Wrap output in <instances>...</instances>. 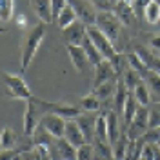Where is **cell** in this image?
Wrapping results in <instances>:
<instances>
[{
    "label": "cell",
    "instance_id": "60d3db41",
    "mask_svg": "<svg viewBox=\"0 0 160 160\" xmlns=\"http://www.w3.org/2000/svg\"><path fill=\"white\" fill-rule=\"evenodd\" d=\"M160 126V111L149 109V128H158Z\"/></svg>",
    "mask_w": 160,
    "mask_h": 160
},
{
    "label": "cell",
    "instance_id": "74e56055",
    "mask_svg": "<svg viewBox=\"0 0 160 160\" xmlns=\"http://www.w3.org/2000/svg\"><path fill=\"white\" fill-rule=\"evenodd\" d=\"M91 2L100 11H113L115 6H117V0H91Z\"/></svg>",
    "mask_w": 160,
    "mask_h": 160
},
{
    "label": "cell",
    "instance_id": "44dd1931",
    "mask_svg": "<svg viewBox=\"0 0 160 160\" xmlns=\"http://www.w3.org/2000/svg\"><path fill=\"white\" fill-rule=\"evenodd\" d=\"M128 148H129V137H128L126 133H122L120 138L111 146V149H113V158L115 160H126Z\"/></svg>",
    "mask_w": 160,
    "mask_h": 160
},
{
    "label": "cell",
    "instance_id": "9c48e42d",
    "mask_svg": "<svg viewBox=\"0 0 160 160\" xmlns=\"http://www.w3.org/2000/svg\"><path fill=\"white\" fill-rule=\"evenodd\" d=\"M69 4L75 8L80 22H84L86 26H95L97 24V15L98 13L95 11L93 2H88V0H69Z\"/></svg>",
    "mask_w": 160,
    "mask_h": 160
},
{
    "label": "cell",
    "instance_id": "ac0fdd59",
    "mask_svg": "<svg viewBox=\"0 0 160 160\" xmlns=\"http://www.w3.org/2000/svg\"><path fill=\"white\" fill-rule=\"evenodd\" d=\"M118 117L120 115L117 113V111H109V113L106 115V118H108V135H109V144L111 146H113V144L120 138V135H122Z\"/></svg>",
    "mask_w": 160,
    "mask_h": 160
},
{
    "label": "cell",
    "instance_id": "2e32d148",
    "mask_svg": "<svg viewBox=\"0 0 160 160\" xmlns=\"http://www.w3.org/2000/svg\"><path fill=\"white\" fill-rule=\"evenodd\" d=\"M31 6H33V9H35V15L40 18V22H44V24L53 22L51 0H31Z\"/></svg>",
    "mask_w": 160,
    "mask_h": 160
},
{
    "label": "cell",
    "instance_id": "4dcf8cb0",
    "mask_svg": "<svg viewBox=\"0 0 160 160\" xmlns=\"http://www.w3.org/2000/svg\"><path fill=\"white\" fill-rule=\"evenodd\" d=\"M15 13V0H0V20L2 24H8Z\"/></svg>",
    "mask_w": 160,
    "mask_h": 160
},
{
    "label": "cell",
    "instance_id": "d6986e66",
    "mask_svg": "<svg viewBox=\"0 0 160 160\" xmlns=\"http://www.w3.org/2000/svg\"><path fill=\"white\" fill-rule=\"evenodd\" d=\"M129 89H128V86L118 80L117 82V89H115V97H113V104H115V111L122 115V111H124V106H126V102L129 98Z\"/></svg>",
    "mask_w": 160,
    "mask_h": 160
},
{
    "label": "cell",
    "instance_id": "7a4b0ae2",
    "mask_svg": "<svg viewBox=\"0 0 160 160\" xmlns=\"http://www.w3.org/2000/svg\"><path fill=\"white\" fill-rule=\"evenodd\" d=\"M2 78H4V88H6L8 97H11V98H15V100H29V98H33V93H31V89L28 88V84L24 82L22 77L6 71Z\"/></svg>",
    "mask_w": 160,
    "mask_h": 160
},
{
    "label": "cell",
    "instance_id": "f35d334b",
    "mask_svg": "<svg viewBox=\"0 0 160 160\" xmlns=\"http://www.w3.org/2000/svg\"><path fill=\"white\" fill-rule=\"evenodd\" d=\"M140 160H155V144H146L142 146V153H140Z\"/></svg>",
    "mask_w": 160,
    "mask_h": 160
},
{
    "label": "cell",
    "instance_id": "ba28073f",
    "mask_svg": "<svg viewBox=\"0 0 160 160\" xmlns=\"http://www.w3.org/2000/svg\"><path fill=\"white\" fill-rule=\"evenodd\" d=\"M49 151H51L53 160H77V157H78V148H75L64 137L62 138H55Z\"/></svg>",
    "mask_w": 160,
    "mask_h": 160
},
{
    "label": "cell",
    "instance_id": "7bdbcfd3",
    "mask_svg": "<svg viewBox=\"0 0 160 160\" xmlns=\"http://www.w3.org/2000/svg\"><path fill=\"white\" fill-rule=\"evenodd\" d=\"M149 44L155 51H160V35H153L149 38Z\"/></svg>",
    "mask_w": 160,
    "mask_h": 160
},
{
    "label": "cell",
    "instance_id": "ffe728a7",
    "mask_svg": "<svg viewBox=\"0 0 160 160\" xmlns=\"http://www.w3.org/2000/svg\"><path fill=\"white\" fill-rule=\"evenodd\" d=\"M77 11H75V8L71 6V4H68L64 9H62V13L58 15V18L55 20L57 22V26H58L60 29H66L68 26H71L73 22H77Z\"/></svg>",
    "mask_w": 160,
    "mask_h": 160
},
{
    "label": "cell",
    "instance_id": "ab89813d",
    "mask_svg": "<svg viewBox=\"0 0 160 160\" xmlns=\"http://www.w3.org/2000/svg\"><path fill=\"white\" fill-rule=\"evenodd\" d=\"M149 2L151 0H133V9H135V13H138L140 17H144V9H146V6Z\"/></svg>",
    "mask_w": 160,
    "mask_h": 160
},
{
    "label": "cell",
    "instance_id": "3957f363",
    "mask_svg": "<svg viewBox=\"0 0 160 160\" xmlns=\"http://www.w3.org/2000/svg\"><path fill=\"white\" fill-rule=\"evenodd\" d=\"M38 106L42 108L44 115L46 113H53V115L64 117L66 120L78 118L80 115L84 113V109L80 106H73V104H66V102H46V100H38Z\"/></svg>",
    "mask_w": 160,
    "mask_h": 160
},
{
    "label": "cell",
    "instance_id": "603a6c76",
    "mask_svg": "<svg viewBox=\"0 0 160 160\" xmlns=\"http://www.w3.org/2000/svg\"><path fill=\"white\" fill-rule=\"evenodd\" d=\"M80 108L84 109V113H93V111H98L102 106V100L97 93H89V95H84L80 98Z\"/></svg>",
    "mask_w": 160,
    "mask_h": 160
},
{
    "label": "cell",
    "instance_id": "d6a6232c",
    "mask_svg": "<svg viewBox=\"0 0 160 160\" xmlns=\"http://www.w3.org/2000/svg\"><path fill=\"white\" fill-rule=\"evenodd\" d=\"M111 64H113V68H115V71L117 73H126L128 69H124V68H129V64H128V55H120V53H117V55H113L111 57Z\"/></svg>",
    "mask_w": 160,
    "mask_h": 160
},
{
    "label": "cell",
    "instance_id": "83f0119b",
    "mask_svg": "<svg viewBox=\"0 0 160 160\" xmlns=\"http://www.w3.org/2000/svg\"><path fill=\"white\" fill-rule=\"evenodd\" d=\"M17 142H18V138H17L15 131L11 129V128H4L2 137H0V146H2V149H15Z\"/></svg>",
    "mask_w": 160,
    "mask_h": 160
},
{
    "label": "cell",
    "instance_id": "836d02e7",
    "mask_svg": "<svg viewBox=\"0 0 160 160\" xmlns=\"http://www.w3.org/2000/svg\"><path fill=\"white\" fill-rule=\"evenodd\" d=\"M144 82L148 84L149 89H153L155 93H158L160 95V75L158 73H155V71H148V73L144 75Z\"/></svg>",
    "mask_w": 160,
    "mask_h": 160
},
{
    "label": "cell",
    "instance_id": "ee69618b",
    "mask_svg": "<svg viewBox=\"0 0 160 160\" xmlns=\"http://www.w3.org/2000/svg\"><path fill=\"white\" fill-rule=\"evenodd\" d=\"M26 24V17H20L18 18V26H24Z\"/></svg>",
    "mask_w": 160,
    "mask_h": 160
},
{
    "label": "cell",
    "instance_id": "52a82bcc",
    "mask_svg": "<svg viewBox=\"0 0 160 160\" xmlns=\"http://www.w3.org/2000/svg\"><path fill=\"white\" fill-rule=\"evenodd\" d=\"M88 37H89L91 42L98 48V51L102 53V57L106 60H109L113 55H117L113 40H111L106 33H102L97 26H88Z\"/></svg>",
    "mask_w": 160,
    "mask_h": 160
},
{
    "label": "cell",
    "instance_id": "8d00e7d4",
    "mask_svg": "<svg viewBox=\"0 0 160 160\" xmlns=\"http://www.w3.org/2000/svg\"><path fill=\"white\" fill-rule=\"evenodd\" d=\"M69 4V0H51V13H53V22L58 18L62 9Z\"/></svg>",
    "mask_w": 160,
    "mask_h": 160
},
{
    "label": "cell",
    "instance_id": "d590c367",
    "mask_svg": "<svg viewBox=\"0 0 160 160\" xmlns=\"http://www.w3.org/2000/svg\"><path fill=\"white\" fill-rule=\"evenodd\" d=\"M142 140L146 144H158L160 142V126L158 128H149L146 131V135L142 137Z\"/></svg>",
    "mask_w": 160,
    "mask_h": 160
},
{
    "label": "cell",
    "instance_id": "7c38bea8",
    "mask_svg": "<svg viewBox=\"0 0 160 160\" xmlns=\"http://www.w3.org/2000/svg\"><path fill=\"white\" fill-rule=\"evenodd\" d=\"M66 49H68V55H69L73 66L77 68V71L84 73V71L88 69V66H89L91 62H89V58H88V53H86V49H84V46L66 44Z\"/></svg>",
    "mask_w": 160,
    "mask_h": 160
},
{
    "label": "cell",
    "instance_id": "1f68e13d",
    "mask_svg": "<svg viewBox=\"0 0 160 160\" xmlns=\"http://www.w3.org/2000/svg\"><path fill=\"white\" fill-rule=\"evenodd\" d=\"M115 89H117V82L109 80V82L102 84L98 88H95V93L100 97V100H106V98H109L111 95H115Z\"/></svg>",
    "mask_w": 160,
    "mask_h": 160
},
{
    "label": "cell",
    "instance_id": "f6af8a7d",
    "mask_svg": "<svg viewBox=\"0 0 160 160\" xmlns=\"http://www.w3.org/2000/svg\"><path fill=\"white\" fill-rule=\"evenodd\" d=\"M157 146H158V148H160V142H158V144H157Z\"/></svg>",
    "mask_w": 160,
    "mask_h": 160
},
{
    "label": "cell",
    "instance_id": "e575fe53",
    "mask_svg": "<svg viewBox=\"0 0 160 160\" xmlns=\"http://www.w3.org/2000/svg\"><path fill=\"white\" fill-rule=\"evenodd\" d=\"M77 160H95V146L91 142H86L84 146H80Z\"/></svg>",
    "mask_w": 160,
    "mask_h": 160
},
{
    "label": "cell",
    "instance_id": "277c9868",
    "mask_svg": "<svg viewBox=\"0 0 160 160\" xmlns=\"http://www.w3.org/2000/svg\"><path fill=\"white\" fill-rule=\"evenodd\" d=\"M26 102H28V106H26V111H24V133H26V137H33L37 128L40 126V122H42L44 111L38 106V100L35 97L26 100Z\"/></svg>",
    "mask_w": 160,
    "mask_h": 160
},
{
    "label": "cell",
    "instance_id": "8992f818",
    "mask_svg": "<svg viewBox=\"0 0 160 160\" xmlns=\"http://www.w3.org/2000/svg\"><path fill=\"white\" fill-rule=\"evenodd\" d=\"M95 26H97L102 33H106V35L115 42L120 35L122 22H120V20L117 18V15L111 13V11H98V15H97V24H95Z\"/></svg>",
    "mask_w": 160,
    "mask_h": 160
},
{
    "label": "cell",
    "instance_id": "4fadbf2b",
    "mask_svg": "<svg viewBox=\"0 0 160 160\" xmlns=\"http://www.w3.org/2000/svg\"><path fill=\"white\" fill-rule=\"evenodd\" d=\"M115 75H117V71L113 68L111 60H102L98 66H95V80H93V86L98 88V86L109 82V80H115Z\"/></svg>",
    "mask_w": 160,
    "mask_h": 160
},
{
    "label": "cell",
    "instance_id": "9a60e30c",
    "mask_svg": "<svg viewBox=\"0 0 160 160\" xmlns=\"http://www.w3.org/2000/svg\"><path fill=\"white\" fill-rule=\"evenodd\" d=\"M113 13L117 15V18L124 24V26H131L135 24V9H133V4L129 2H124V0H118Z\"/></svg>",
    "mask_w": 160,
    "mask_h": 160
},
{
    "label": "cell",
    "instance_id": "30bf717a",
    "mask_svg": "<svg viewBox=\"0 0 160 160\" xmlns=\"http://www.w3.org/2000/svg\"><path fill=\"white\" fill-rule=\"evenodd\" d=\"M66 122H68V120L64 118V117H60V115L46 113V115L42 117L40 126L48 131L49 135H53L55 138H62V137H64V133H66Z\"/></svg>",
    "mask_w": 160,
    "mask_h": 160
},
{
    "label": "cell",
    "instance_id": "7402d4cb",
    "mask_svg": "<svg viewBox=\"0 0 160 160\" xmlns=\"http://www.w3.org/2000/svg\"><path fill=\"white\" fill-rule=\"evenodd\" d=\"M140 104L138 100L135 98V95H129V98L126 102V106H124V111H122V118H124V124H126V128L131 124V120L135 118V115H137V111H138Z\"/></svg>",
    "mask_w": 160,
    "mask_h": 160
},
{
    "label": "cell",
    "instance_id": "bcb514c9",
    "mask_svg": "<svg viewBox=\"0 0 160 160\" xmlns=\"http://www.w3.org/2000/svg\"><path fill=\"white\" fill-rule=\"evenodd\" d=\"M158 4H160V0H158Z\"/></svg>",
    "mask_w": 160,
    "mask_h": 160
},
{
    "label": "cell",
    "instance_id": "5bb4252c",
    "mask_svg": "<svg viewBox=\"0 0 160 160\" xmlns=\"http://www.w3.org/2000/svg\"><path fill=\"white\" fill-rule=\"evenodd\" d=\"M64 138L71 142L75 148H80V146H84L88 140H86V135H84V131L80 129L78 122L73 118V120H68L66 122V133H64Z\"/></svg>",
    "mask_w": 160,
    "mask_h": 160
},
{
    "label": "cell",
    "instance_id": "b9f144b4",
    "mask_svg": "<svg viewBox=\"0 0 160 160\" xmlns=\"http://www.w3.org/2000/svg\"><path fill=\"white\" fill-rule=\"evenodd\" d=\"M17 157L15 149H2V155H0V160H13Z\"/></svg>",
    "mask_w": 160,
    "mask_h": 160
},
{
    "label": "cell",
    "instance_id": "8fae6325",
    "mask_svg": "<svg viewBox=\"0 0 160 160\" xmlns=\"http://www.w3.org/2000/svg\"><path fill=\"white\" fill-rule=\"evenodd\" d=\"M62 35H64V40L68 44H75V46H82L84 40L88 38V28L84 22H73L71 26H68L66 29H62Z\"/></svg>",
    "mask_w": 160,
    "mask_h": 160
},
{
    "label": "cell",
    "instance_id": "484cf974",
    "mask_svg": "<svg viewBox=\"0 0 160 160\" xmlns=\"http://www.w3.org/2000/svg\"><path fill=\"white\" fill-rule=\"evenodd\" d=\"M82 46H84V49H86V53H88V58H89V62L93 64V66H98L102 60H106L104 57H102V53L98 51V48L91 42L89 37L84 40V44H82Z\"/></svg>",
    "mask_w": 160,
    "mask_h": 160
},
{
    "label": "cell",
    "instance_id": "6da1fadb",
    "mask_svg": "<svg viewBox=\"0 0 160 160\" xmlns=\"http://www.w3.org/2000/svg\"><path fill=\"white\" fill-rule=\"evenodd\" d=\"M44 37H46V24L44 22H38L37 26H33L26 33V38H24V44H22V55H20V68H22V71H26L29 68L31 60L37 55Z\"/></svg>",
    "mask_w": 160,
    "mask_h": 160
},
{
    "label": "cell",
    "instance_id": "cb8c5ba5",
    "mask_svg": "<svg viewBox=\"0 0 160 160\" xmlns=\"http://www.w3.org/2000/svg\"><path fill=\"white\" fill-rule=\"evenodd\" d=\"M95 138H97V142L109 144V135H108V118H106V115H98V117H97ZM109 146H111V144H109Z\"/></svg>",
    "mask_w": 160,
    "mask_h": 160
},
{
    "label": "cell",
    "instance_id": "e0dca14e",
    "mask_svg": "<svg viewBox=\"0 0 160 160\" xmlns=\"http://www.w3.org/2000/svg\"><path fill=\"white\" fill-rule=\"evenodd\" d=\"M78 122L80 129L84 131V135H86V140L91 142V140L95 138V128H97V117H91L89 113H82L78 118H75Z\"/></svg>",
    "mask_w": 160,
    "mask_h": 160
},
{
    "label": "cell",
    "instance_id": "f1b7e54d",
    "mask_svg": "<svg viewBox=\"0 0 160 160\" xmlns=\"http://www.w3.org/2000/svg\"><path fill=\"white\" fill-rule=\"evenodd\" d=\"M144 80V77L140 75L138 71H135V69H131V68H128V71L122 75V82L128 86V89H135L137 86H138L140 82Z\"/></svg>",
    "mask_w": 160,
    "mask_h": 160
},
{
    "label": "cell",
    "instance_id": "d4e9b609",
    "mask_svg": "<svg viewBox=\"0 0 160 160\" xmlns=\"http://www.w3.org/2000/svg\"><path fill=\"white\" fill-rule=\"evenodd\" d=\"M144 20L148 22V24H158L160 22V4L158 0H151L149 4L146 6V9H144Z\"/></svg>",
    "mask_w": 160,
    "mask_h": 160
},
{
    "label": "cell",
    "instance_id": "5b68a950",
    "mask_svg": "<svg viewBox=\"0 0 160 160\" xmlns=\"http://www.w3.org/2000/svg\"><path fill=\"white\" fill-rule=\"evenodd\" d=\"M148 129H149V109L146 106H140L135 118L131 120V124L126 129V135L129 137V140H140Z\"/></svg>",
    "mask_w": 160,
    "mask_h": 160
},
{
    "label": "cell",
    "instance_id": "4316f807",
    "mask_svg": "<svg viewBox=\"0 0 160 160\" xmlns=\"http://www.w3.org/2000/svg\"><path fill=\"white\" fill-rule=\"evenodd\" d=\"M133 95H135V98L138 100V104L140 106H149V102H151V95H149V88H148V84L142 80L138 86L133 89Z\"/></svg>",
    "mask_w": 160,
    "mask_h": 160
},
{
    "label": "cell",
    "instance_id": "f546056e",
    "mask_svg": "<svg viewBox=\"0 0 160 160\" xmlns=\"http://www.w3.org/2000/svg\"><path fill=\"white\" fill-rule=\"evenodd\" d=\"M128 64H129V68L131 69H135V71H138L140 75H142V77H144V75H146V73H148V66H146V62H144V60L140 58V55L138 53H137V51H135V53H129V55H128Z\"/></svg>",
    "mask_w": 160,
    "mask_h": 160
}]
</instances>
